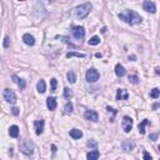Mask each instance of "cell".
Segmentation results:
<instances>
[{
  "mask_svg": "<svg viewBox=\"0 0 160 160\" xmlns=\"http://www.w3.org/2000/svg\"><path fill=\"white\" fill-rule=\"evenodd\" d=\"M119 19L123 20L124 23H126V24H129V25L139 24V23H142V20H143V18L134 10H125L123 13H120Z\"/></svg>",
  "mask_w": 160,
  "mask_h": 160,
  "instance_id": "cell-1",
  "label": "cell"
},
{
  "mask_svg": "<svg viewBox=\"0 0 160 160\" xmlns=\"http://www.w3.org/2000/svg\"><path fill=\"white\" fill-rule=\"evenodd\" d=\"M91 4L90 3H84V4H81V5H79V6H76L73 10V15H74V18H76V19H84V18H86L88 15H89V13H90V10H91Z\"/></svg>",
  "mask_w": 160,
  "mask_h": 160,
  "instance_id": "cell-2",
  "label": "cell"
},
{
  "mask_svg": "<svg viewBox=\"0 0 160 160\" xmlns=\"http://www.w3.org/2000/svg\"><path fill=\"white\" fill-rule=\"evenodd\" d=\"M19 148H20V152L25 155H31L34 153V144L28 139H23L21 142L19 143Z\"/></svg>",
  "mask_w": 160,
  "mask_h": 160,
  "instance_id": "cell-3",
  "label": "cell"
},
{
  "mask_svg": "<svg viewBox=\"0 0 160 160\" xmlns=\"http://www.w3.org/2000/svg\"><path fill=\"white\" fill-rule=\"evenodd\" d=\"M85 78H86V81L89 83H95L99 80V78H100V74H99V72L96 69H89L88 72H86V75H85Z\"/></svg>",
  "mask_w": 160,
  "mask_h": 160,
  "instance_id": "cell-4",
  "label": "cell"
},
{
  "mask_svg": "<svg viewBox=\"0 0 160 160\" xmlns=\"http://www.w3.org/2000/svg\"><path fill=\"white\" fill-rule=\"evenodd\" d=\"M133 124H134V121H133V119H131L130 116H124L123 118V123H121V126H123V130L125 131V133H129V131H131V129H133Z\"/></svg>",
  "mask_w": 160,
  "mask_h": 160,
  "instance_id": "cell-5",
  "label": "cell"
},
{
  "mask_svg": "<svg viewBox=\"0 0 160 160\" xmlns=\"http://www.w3.org/2000/svg\"><path fill=\"white\" fill-rule=\"evenodd\" d=\"M4 99H5L8 103H10V104H15L16 103L15 93L13 90H10V89H5V90H4Z\"/></svg>",
  "mask_w": 160,
  "mask_h": 160,
  "instance_id": "cell-6",
  "label": "cell"
},
{
  "mask_svg": "<svg viewBox=\"0 0 160 160\" xmlns=\"http://www.w3.org/2000/svg\"><path fill=\"white\" fill-rule=\"evenodd\" d=\"M72 33L76 39H83V38L85 36V29H84L83 26H74Z\"/></svg>",
  "mask_w": 160,
  "mask_h": 160,
  "instance_id": "cell-7",
  "label": "cell"
},
{
  "mask_svg": "<svg viewBox=\"0 0 160 160\" xmlns=\"http://www.w3.org/2000/svg\"><path fill=\"white\" fill-rule=\"evenodd\" d=\"M143 9L145 11L152 13V14H154L155 11H156V6H155V4L153 1H150V0H145V1L143 3Z\"/></svg>",
  "mask_w": 160,
  "mask_h": 160,
  "instance_id": "cell-8",
  "label": "cell"
},
{
  "mask_svg": "<svg viewBox=\"0 0 160 160\" xmlns=\"http://www.w3.org/2000/svg\"><path fill=\"white\" fill-rule=\"evenodd\" d=\"M134 148H135V143L133 142V140H129V139L128 140H124L123 144H121V149H123L124 152H126V153L133 152Z\"/></svg>",
  "mask_w": 160,
  "mask_h": 160,
  "instance_id": "cell-9",
  "label": "cell"
},
{
  "mask_svg": "<svg viewBox=\"0 0 160 160\" xmlns=\"http://www.w3.org/2000/svg\"><path fill=\"white\" fill-rule=\"evenodd\" d=\"M84 116H85V119L89 120V121H98V119H99L98 113L94 111V110H86Z\"/></svg>",
  "mask_w": 160,
  "mask_h": 160,
  "instance_id": "cell-10",
  "label": "cell"
},
{
  "mask_svg": "<svg viewBox=\"0 0 160 160\" xmlns=\"http://www.w3.org/2000/svg\"><path fill=\"white\" fill-rule=\"evenodd\" d=\"M129 94L124 89H118L116 91V100H128Z\"/></svg>",
  "mask_w": 160,
  "mask_h": 160,
  "instance_id": "cell-11",
  "label": "cell"
},
{
  "mask_svg": "<svg viewBox=\"0 0 160 160\" xmlns=\"http://www.w3.org/2000/svg\"><path fill=\"white\" fill-rule=\"evenodd\" d=\"M46 106H48L49 110H55L56 106H58V103H56V99L53 96H49L46 99Z\"/></svg>",
  "mask_w": 160,
  "mask_h": 160,
  "instance_id": "cell-12",
  "label": "cell"
},
{
  "mask_svg": "<svg viewBox=\"0 0 160 160\" xmlns=\"http://www.w3.org/2000/svg\"><path fill=\"white\" fill-rule=\"evenodd\" d=\"M34 126H35V134L40 135L44 131V120H36L34 123Z\"/></svg>",
  "mask_w": 160,
  "mask_h": 160,
  "instance_id": "cell-13",
  "label": "cell"
},
{
  "mask_svg": "<svg viewBox=\"0 0 160 160\" xmlns=\"http://www.w3.org/2000/svg\"><path fill=\"white\" fill-rule=\"evenodd\" d=\"M23 41H24L26 45H29V46H33V45L35 44L34 36L30 35V34H24V36H23Z\"/></svg>",
  "mask_w": 160,
  "mask_h": 160,
  "instance_id": "cell-14",
  "label": "cell"
},
{
  "mask_svg": "<svg viewBox=\"0 0 160 160\" xmlns=\"http://www.w3.org/2000/svg\"><path fill=\"white\" fill-rule=\"evenodd\" d=\"M115 74H116L119 78H123V76H125L126 70H125V68H124L121 64H116V67H115Z\"/></svg>",
  "mask_w": 160,
  "mask_h": 160,
  "instance_id": "cell-15",
  "label": "cell"
},
{
  "mask_svg": "<svg viewBox=\"0 0 160 160\" xmlns=\"http://www.w3.org/2000/svg\"><path fill=\"white\" fill-rule=\"evenodd\" d=\"M99 156H100V153H99L96 149H94L93 152H89L86 154V158L89 160H96V159H99Z\"/></svg>",
  "mask_w": 160,
  "mask_h": 160,
  "instance_id": "cell-16",
  "label": "cell"
},
{
  "mask_svg": "<svg viewBox=\"0 0 160 160\" xmlns=\"http://www.w3.org/2000/svg\"><path fill=\"white\" fill-rule=\"evenodd\" d=\"M9 135H10L11 138H18L19 136V128L16 125H11L10 128H9Z\"/></svg>",
  "mask_w": 160,
  "mask_h": 160,
  "instance_id": "cell-17",
  "label": "cell"
},
{
  "mask_svg": "<svg viewBox=\"0 0 160 160\" xmlns=\"http://www.w3.org/2000/svg\"><path fill=\"white\" fill-rule=\"evenodd\" d=\"M13 79H14V81H15V83L18 84V85H19V88H20L21 90H23V89H25L26 83H25L23 79H20L19 76H16V75H13Z\"/></svg>",
  "mask_w": 160,
  "mask_h": 160,
  "instance_id": "cell-18",
  "label": "cell"
},
{
  "mask_svg": "<svg viewBox=\"0 0 160 160\" xmlns=\"http://www.w3.org/2000/svg\"><path fill=\"white\" fill-rule=\"evenodd\" d=\"M70 136L73 139H80L83 136V131L79 129H73V130H70Z\"/></svg>",
  "mask_w": 160,
  "mask_h": 160,
  "instance_id": "cell-19",
  "label": "cell"
},
{
  "mask_svg": "<svg viewBox=\"0 0 160 160\" xmlns=\"http://www.w3.org/2000/svg\"><path fill=\"white\" fill-rule=\"evenodd\" d=\"M36 89H38V91H39L40 94H44V93L46 91V85H45V81H44V80H39V81H38Z\"/></svg>",
  "mask_w": 160,
  "mask_h": 160,
  "instance_id": "cell-20",
  "label": "cell"
},
{
  "mask_svg": "<svg viewBox=\"0 0 160 160\" xmlns=\"http://www.w3.org/2000/svg\"><path fill=\"white\" fill-rule=\"evenodd\" d=\"M147 125H150V121L148 119H144L142 123L139 124V133L142 134V135L145 134V126H147Z\"/></svg>",
  "mask_w": 160,
  "mask_h": 160,
  "instance_id": "cell-21",
  "label": "cell"
},
{
  "mask_svg": "<svg viewBox=\"0 0 160 160\" xmlns=\"http://www.w3.org/2000/svg\"><path fill=\"white\" fill-rule=\"evenodd\" d=\"M160 96V89L159 88H154L150 90V98L152 99H158Z\"/></svg>",
  "mask_w": 160,
  "mask_h": 160,
  "instance_id": "cell-22",
  "label": "cell"
},
{
  "mask_svg": "<svg viewBox=\"0 0 160 160\" xmlns=\"http://www.w3.org/2000/svg\"><path fill=\"white\" fill-rule=\"evenodd\" d=\"M67 58H85V54L76 53V51H70L67 54Z\"/></svg>",
  "mask_w": 160,
  "mask_h": 160,
  "instance_id": "cell-23",
  "label": "cell"
},
{
  "mask_svg": "<svg viewBox=\"0 0 160 160\" xmlns=\"http://www.w3.org/2000/svg\"><path fill=\"white\" fill-rule=\"evenodd\" d=\"M68 81L72 83V84H74L75 81H76V75H75L74 72H69L68 73Z\"/></svg>",
  "mask_w": 160,
  "mask_h": 160,
  "instance_id": "cell-24",
  "label": "cell"
},
{
  "mask_svg": "<svg viewBox=\"0 0 160 160\" xmlns=\"http://www.w3.org/2000/svg\"><path fill=\"white\" fill-rule=\"evenodd\" d=\"M88 44L89 45H98V44H100V38H99V36H93L91 39L88 41Z\"/></svg>",
  "mask_w": 160,
  "mask_h": 160,
  "instance_id": "cell-25",
  "label": "cell"
},
{
  "mask_svg": "<svg viewBox=\"0 0 160 160\" xmlns=\"http://www.w3.org/2000/svg\"><path fill=\"white\" fill-rule=\"evenodd\" d=\"M64 96H65V99H70L73 96V91L70 90L69 88H65L64 89Z\"/></svg>",
  "mask_w": 160,
  "mask_h": 160,
  "instance_id": "cell-26",
  "label": "cell"
},
{
  "mask_svg": "<svg viewBox=\"0 0 160 160\" xmlns=\"http://www.w3.org/2000/svg\"><path fill=\"white\" fill-rule=\"evenodd\" d=\"M65 113H67V114H72V113H73V104L70 101L65 105Z\"/></svg>",
  "mask_w": 160,
  "mask_h": 160,
  "instance_id": "cell-27",
  "label": "cell"
},
{
  "mask_svg": "<svg viewBox=\"0 0 160 160\" xmlns=\"http://www.w3.org/2000/svg\"><path fill=\"white\" fill-rule=\"evenodd\" d=\"M129 81L131 84H138L139 83V78L136 76V75H130V76H129Z\"/></svg>",
  "mask_w": 160,
  "mask_h": 160,
  "instance_id": "cell-28",
  "label": "cell"
},
{
  "mask_svg": "<svg viewBox=\"0 0 160 160\" xmlns=\"http://www.w3.org/2000/svg\"><path fill=\"white\" fill-rule=\"evenodd\" d=\"M50 84H51V91H55L56 90V79H51L50 80Z\"/></svg>",
  "mask_w": 160,
  "mask_h": 160,
  "instance_id": "cell-29",
  "label": "cell"
},
{
  "mask_svg": "<svg viewBox=\"0 0 160 160\" xmlns=\"http://www.w3.org/2000/svg\"><path fill=\"white\" fill-rule=\"evenodd\" d=\"M96 142H94V140H89L88 142V147L89 148H94V149H96Z\"/></svg>",
  "mask_w": 160,
  "mask_h": 160,
  "instance_id": "cell-30",
  "label": "cell"
},
{
  "mask_svg": "<svg viewBox=\"0 0 160 160\" xmlns=\"http://www.w3.org/2000/svg\"><path fill=\"white\" fill-rule=\"evenodd\" d=\"M144 159L145 160H152L153 158H152V155H150L148 152H144Z\"/></svg>",
  "mask_w": 160,
  "mask_h": 160,
  "instance_id": "cell-31",
  "label": "cell"
},
{
  "mask_svg": "<svg viewBox=\"0 0 160 160\" xmlns=\"http://www.w3.org/2000/svg\"><path fill=\"white\" fill-rule=\"evenodd\" d=\"M11 114L13 115H19V109H18V108H13V109H11Z\"/></svg>",
  "mask_w": 160,
  "mask_h": 160,
  "instance_id": "cell-32",
  "label": "cell"
},
{
  "mask_svg": "<svg viewBox=\"0 0 160 160\" xmlns=\"http://www.w3.org/2000/svg\"><path fill=\"white\" fill-rule=\"evenodd\" d=\"M4 48H9V38L5 36V39H4Z\"/></svg>",
  "mask_w": 160,
  "mask_h": 160,
  "instance_id": "cell-33",
  "label": "cell"
},
{
  "mask_svg": "<svg viewBox=\"0 0 160 160\" xmlns=\"http://www.w3.org/2000/svg\"><path fill=\"white\" fill-rule=\"evenodd\" d=\"M158 134H152V135H150V139H152V140H156L158 139Z\"/></svg>",
  "mask_w": 160,
  "mask_h": 160,
  "instance_id": "cell-34",
  "label": "cell"
},
{
  "mask_svg": "<svg viewBox=\"0 0 160 160\" xmlns=\"http://www.w3.org/2000/svg\"><path fill=\"white\" fill-rule=\"evenodd\" d=\"M51 149H53V153L55 154L56 153V147H55V145H51Z\"/></svg>",
  "mask_w": 160,
  "mask_h": 160,
  "instance_id": "cell-35",
  "label": "cell"
},
{
  "mask_svg": "<svg viewBox=\"0 0 160 160\" xmlns=\"http://www.w3.org/2000/svg\"><path fill=\"white\" fill-rule=\"evenodd\" d=\"M155 73H156L158 75H160V68H156V69H155Z\"/></svg>",
  "mask_w": 160,
  "mask_h": 160,
  "instance_id": "cell-36",
  "label": "cell"
},
{
  "mask_svg": "<svg viewBox=\"0 0 160 160\" xmlns=\"http://www.w3.org/2000/svg\"><path fill=\"white\" fill-rule=\"evenodd\" d=\"M95 56H96V58H100V56H101V54H99V53H96V54H95Z\"/></svg>",
  "mask_w": 160,
  "mask_h": 160,
  "instance_id": "cell-37",
  "label": "cell"
},
{
  "mask_svg": "<svg viewBox=\"0 0 160 160\" xmlns=\"http://www.w3.org/2000/svg\"><path fill=\"white\" fill-rule=\"evenodd\" d=\"M49 1H50V3H54V1H55V0H49Z\"/></svg>",
  "mask_w": 160,
  "mask_h": 160,
  "instance_id": "cell-38",
  "label": "cell"
},
{
  "mask_svg": "<svg viewBox=\"0 0 160 160\" xmlns=\"http://www.w3.org/2000/svg\"><path fill=\"white\" fill-rule=\"evenodd\" d=\"M158 149H159V152H160V145H159V147H158Z\"/></svg>",
  "mask_w": 160,
  "mask_h": 160,
  "instance_id": "cell-39",
  "label": "cell"
}]
</instances>
